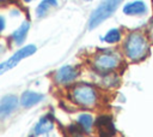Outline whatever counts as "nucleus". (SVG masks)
I'll list each match as a JSON object with an SVG mask.
<instances>
[{"label":"nucleus","mask_w":153,"mask_h":137,"mask_svg":"<svg viewBox=\"0 0 153 137\" xmlns=\"http://www.w3.org/2000/svg\"><path fill=\"white\" fill-rule=\"evenodd\" d=\"M86 1H92V0H86Z\"/></svg>","instance_id":"412c9836"},{"label":"nucleus","mask_w":153,"mask_h":137,"mask_svg":"<svg viewBox=\"0 0 153 137\" xmlns=\"http://www.w3.org/2000/svg\"><path fill=\"white\" fill-rule=\"evenodd\" d=\"M151 50V41L148 35L141 30L129 31L122 43L123 55L131 62H140L148 58Z\"/></svg>","instance_id":"f257e3e1"},{"label":"nucleus","mask_w":153,"mask_h":137,"mask_svg":"<svg viewBox=\"0 0 153 137\" xmlns=\"http://www.w3.org/2000/svg\"><path fill=\"white\" fill-rule=\"evenodd\" d=\"M102 40L109 44H116L122 40V31L118 28H112L106 31V34L102 37Z\"/></svg>","instance_id":"4468645a"},{"label":"nucleus","mask_w":153,"mask_h":137,"mask_svg":"<svg viewBox=\"0 0 153 137\" xmlns=\"http://www.w3.org/2000/svg\"><path fill=\"white\" fill-rule=\"evenodd\" d=\"M76 123H78L79 127L84 132L88 133V132L92 131V127H93V124H94V119H93L92 114H90V113H81V114L78 115Z\"/></svg>","instance_id":"ddd939ff"},{"label":"nucleus","mask_w":153,"mask_h":137,"mask_svg":"<svg viewBox=\"0 0 153 137\" xmlns=\"http://www.w3.org/2000/svg\"><path fill=\"white\" fill-rule=\"evenodd\" d=\"M57 5V0H42L39 5L36 8V14L37 17H43L48 13V11L51 7H55Z\"/></svg>","instance_id":"2eb2a0df"},{"label":"nucleus","mask_w":153,"mask_h":137,"mask_svg":"<svg viewBox=\"0 0 153 137\" xmlns=\"http://www.w3.org/2000/svg\"><path fill=\"white\" fill-rule=\"evenodd\" d=\"M29 29H30V23L26 22V20L23 22L22 25H20L16 31H13V34L11 35L12 41H13L16 44H22V43L25 41V38H26V35H27V32H29Z\"/></svg>","instance_id":"f8f14e48"},{"label":"nucleus","mask_w":153,"mask_h":137,"mask_svg":"<svg viewBox=\"0 0 153 137\" xmlns=\"http://www.w3.org/2000/svg\"><path fill=\"white\" fill-rule=\"evenodd\" d=\"M69 97L75 105L88 109L98 106L100 101V94L98 89L88 83H78L72 87Z\"/></svg>","instance_id":"7ed1b4c3"},{"label":"nucleus","mask_w":153,"mask_h":137,"mask_svg":"<svg viewBox=\"0 0 153 137\" xmlns=\"http://www.w3.org/2000/svg\"><path fill=\"white\" fill-rule=\"evenodd\" d=\"M18 106V97L14 95H6L0 100V119L12 114Z\"/></svg>","instance_id":"1a4fd4ad"},{"label":"nucleus","mask_w":153,"mask_h":137,"mask_svg":"<svg viewBox=\"0 0 153 137\" xmlns=\"http://www.w3.org/2000/svg\"><path fill=\"white\" fill-rule=\"evenodd\" d=\"M96 125L99 137H112L116 133L115 125L112 123L111 117L109 115H99L96 120Z\"/></svg>","instance_id":"6e6552de"},{"label":"nucleus","mask_w":153,"mask_h":137,"mask_svg":"<svg viewBox=\"0 0 153 137\" xmlns=\"http://www.w3.org/2000/svg\"><path fill=\"white\" fill-rule=\"evenodd\" d=\"M5 25H6V22H5V18L2 16H0V32L4 31L5 29Z\"/></svg>","instance_id":"a211bd4d"},{"label":"nucleus","mask_w":153,"mask_h":137,"mask_svg":"<svg viewBox=\"0 0 153 137\" xmlns=\"http://www.w3.org/2000/svg\"><path fill=\"white\" fill-rule=\"evenodd\" d=\"M43 99H44V96L42 94L36 93V91H32V90H26V91H24L20 95L19 103L24 108H30V107L35 106L36 103L41 102Z\"/></svg>","instance_id":"9d476101"},{"label":"nucleus","mask_w":153,"mask_h":137,"mask_svg":"<svg viewBox=\"0 0 153 137\" xmlns=\"http://www.w3.org/2000/svg\"><path fill=\"white\" fill-rule=\"evenodd\" d=\"M44 137H48V136H44Z\"/></svg>","instance_id":"4be33fe9"},{"label":"nucleus","mask_w":153,"mask_h":137,"mask_svg":"<svg viewBox=\"0 0 153 137\" xmlns=\"http://www.w3.org/2000/svg\"><path fill=\"white\" fill-rule=\"evenodd\" d=\"M54 127V123H53V119L48 115L45 117H42L38 123L36 124L35 129H33V133L35 135H44V133H48L51 129Z\"/></svg>","instance_id":"9b49d317"},{"label":"nucleus","mask_w":153,"mask_h":137,"mask_svg":"<svg viewBox=\"0 0 153 137\" xmlns=\"http://www.w3.org/2000/svg\"><path fill=\"white\" fill-rule=\"evenodd\" d=\"M37 50L36 46L33 44H27V46H24L22 47L20 49H18L12 56H10L8 59H6L5 61H2L0 64V76H2L4 73H6L7 71L12 70L14 66H17L23 59L25 58H29L31 56L32 54H35Z\"/></svg>","instance_id":"39448f33"},{"label":"nucleus","mask_w":153,"mask_h":137,"mask_svg":"<svg viewBox=\"0 0 153 137\" xmlns=\"http://www.w3.org/2000/svg\"><path fill=\"white\" fill-rule=\"evenodd\" d=\"M122 65L123 56L116 49H99L91 58V66L99 75L116 72Z\"/></svg>","instance_id":"f03ea898"},{"label":"nucleus","mask_w":153,"mask_h":137,"mask_svg":"<svg viewBox=\"0 0 153 137\" xmlns=\"http://www.w3.org/2000/svg\"><path fill=\"white\" fill-rule=\"evenodd\" d=\"M122 11L126 16L142 17L148 13V6L143 0H133V1L124 4Z\"/></svg>","instance_id":"0eeeda50"},{"label":"nucleus","mask_w":153,"mask_h":137,"mask_svg":"<svg viewBox=\"0 0 153 137\" xmlns=\"http://www.w3.org/2000/svg\"><path fill=\"white\" fill-rule=\"evenodd\" d=\"M32 0H23V2H25V4H29V2H31Z\"/></svg>","instance_id":"6ab92c4d"},{"label":"nucleus","mask_w":153,"mask_h":137,"mask_svg":"<svg viewBox=\"0 0 153 137\" xmlns=\"http://www.w3.org/2000/svg\"><path fill=\"white\" fill-rule=\"evenodd\" d=\"M147 35H148V38H149V41H151V44H153V23L151 24Z\"/></svg>","instance_id":"f3484780"},{"label":"nucleus","mask_w":153,"mask_h":137,"mask_svg":"<svg viewBox=\"0 0 153 137\" xmlns=\"http://www.w3.org/2000/svg\"><path fill=\"white\" fill-rule=\"evenodd\" d=\"M103 76V83L106 88H115L120 83V79H118V76L115 73V72H111V73H106V75H102Z\"/></svg>","instance_id":"dca6fc26"},{"label":"nucleus","mask_w":153,"mask_h":137,"mask_svg":"<svg viewBox=\"0 0 153 137\" xmlns=\"http://www.w3.org/2000/svg\"><path fill=\"white\" fill-rule=\"evenodd\" d=\"M122 1L123 0H104V1H102L98 5V7L90 16L88 29L92 30V29L97 28L98 25H100L104 20L110 18L116 12V10L122 4Z\"/></svg>","instance_id":"20e7f679"},{"label":"nucleus","mask_w":153,"mask_h":137,"mask_svg":"<svg viewBox=\"0 0 153 137\" xmlns=\"http://www.w3.org/2000/svg\"><path fill=\"white\" fill-rule=\"evenodd\" d=\"M78 75H79V71L76 67L71 66V65H66V66H62L55 71L54 81H55V83H57L60 85H67V84L73 83L76 79Z\"/></svg>","instance_id":"423d86ee"},{"label":"nucleus","mask_w":153,"mask_h":137,"mask_svg":"<svg viewBox=\"0 0 153 137\" xmlns=\"http://www.w3.org/2000/svg\"><path fill=\"white\" fill-rule=\"evenodd\" d=\"M4 1H6V0H0V2H4Z\"/></svg>","instance_id":"aec40b11"}]
</instances>
